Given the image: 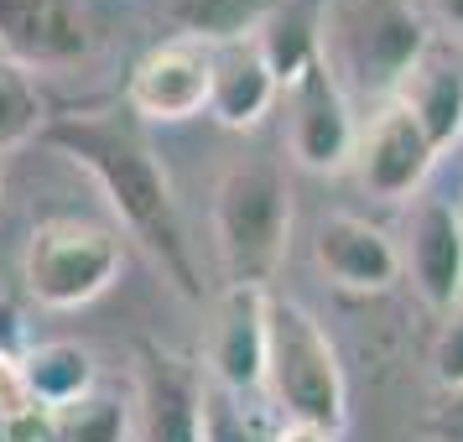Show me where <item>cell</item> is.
Instances as JSON below:
<instances>
[{
    "instance_id": "44dd1931",
    "label": "cell",
    "mask_w": 463,
    "mask_h": 442,
    "mask_svg": "<svg viewBox=\"0 0 463 442\" xmlns=\"http://www.w3.org/2000/svg\"><path fill=\"white\" fill-rule=\"evenodd\" d=\"M432 380L442 390H458L463 385V302L453 313H442V328L432 338Z\"/></svg>"
},
{
    "instance_id": "8992f818",
    "label": "cell",
    "mask_w": 463,
    "mask_h": 442,
    "mask_svg": "<svg viewBox=\"0 0 463 442\" xmlns=\"http://www.w3.org/2000/svg\"><path fill=\"white\" fill-rule=\"evenodd\" d=\"M209 99H213V47L198 42V37H177V32L167 42L146 47L126 79V105L141 120H162V126L209 115Z\"/></svg>"
},
{
    "instance_id": "277c9868",
    "label": "cell",
    "mask_w": 463,
    "mask_h": 442,
    "mask_svg": "<svg viewBox=\"0 0 463 442\" xmlns=\"http://www.w3.org/2000/svg\"><path fill=\"white\" fill-rule=\"evenodd\" d=\"M266 396L281 411V421H313L328 432L349 421V380H344L334 338L292 296H271Z\"/></svg>"
},
{
    "instance_id": "ffe728a7",
    "label": "cell",
    "mask_w": 463,
    "mask_h": 442,
    "mask_svg": "<svg viewBox=\"0 0 463 442\" xmlns=\"http://www.w3.org/2000/svg\"><path fill=\"white\" fill-rule=\"evenodd\" d=\"M43 130H47V105H43V89L32 79V68L0 58V156L22 151Z\"/></svg>"
},
{
    "instance_id": "cb8c5ba5",
    "label": "cell",
    "mask_w": 463,
    "mask_h": 442,
    "mask_svg": "<svg viewBox=\"0 0 463 442\" xmlns=\"http://www.w3.org/2000/svg\"><path fill=\"white\" fill-rule=\"evenodd\" d=\"M266 442H338V432L328 427H313V421H281Z\"/></svg>"
},
{
    "instance_id": "484cf974",
    "label": "cell",
    "mask_w": 463,
    "mask_h": 442,
    "mask_svg": "<svg viewBox=\"0 0 463 442\" xmlns=\"http://www.w3.org/2000/svg\"><path fill=\"white\" fill-rule=\"evenodd\" d=\"M0 442H11V421L0 417Z\"/></svg>"
},
{
    "instance_id": "5bb4252c",
    "label": "cell",
    "mask_w": 463,
    "mask_h": 442,
    "mask_svg": "<svg viewBox=\"0 0 463 442\" xmlns=\"http://www.w3.org/2000/svg\"><path fill=\"white\" fill-rule=\"evenodd\" d=\"M281 99V79L266 63L260 42L213 47V99L209 115L224 130H255Z\"/></svg>"
},
{
    "instance_id": "ac0fdd59",
    "label": "cell",
    "mask_w": 463,
    "mask_h": 442,
    "mask_svg": "<svg viewBox=\"0 0 463 442\" xmlns=\"http://www.w3.org/2000/svg\"><path fill=\"white\" fill-rule=\"evenodd\" d=\"M22 370H26V385H32L37 406H47V411H58V406H68V400H79L84 390L99 385L94 354H89L84 343H68V338H52V343L26 349Z\"/></svg>"
},
{
    "instance_id": "603a6c76",
    "label": "cell",
    "mask_w": 463,
    "mask_h": 442,
    "mask_svg": "<svg viewBox=\"0 0 463 442\" xmlns=\"http://www.w3.org/2000/svg\"><path fill=\"white\" fill-rule=\"evenodd\" d=\"M427 442H463V385L458 390H442L438 406L427 411Z\"/></svg>"
},
{
    "instance_id": "5b68a950",
    "label": "cell",
    "mask_w": 463,
    "mask_h": 442,
    "mask_svg": "<svg viewBox=\"0 0 463 442\" xmlns=\"http://www.w3.org/2000/svg\"><path fill=\"white\" fill-rule=\"evenodd\" d=\"M126 245L109 224L94 219H43L22 250V281L37 307L73 313L115 287Z\"/></svg>"
},
{
    "instance_id": "2e32d148",
    "label": "cell",
    "mask_w": 463,
    "mask_h": 442,
    "mask_svg": "<svg viewBox=\"0 0 463 442\" xmlns=\"http://www.w3.org/2000/svg\"><path fill=\"white\" fill-rule=\"evenodd\" d=\"M281 5L287 0H162V11L177 26V37H198L209 47L255 42Z\"/></svg>"
},
{
    "instance_id": "3957f363",
    "label": "cell",
    "mask_w": 463,
    "mask_h": 442,
    "mask_svg": "<svg viewBox=\"0 0 463 442\" xmlns=\"http://www.w3.org/2000/svg\"><path fill=\"white\" fill-rule=\"evenodd\" d=\"M213 240L230 287H266L292 245V183L281 162L245 156L219 177L213 193Z\"/></svg>"
},
{
    "instance_id": "7a4b0ae2",
    "label": "cell",
    "mask_w": 463,
    "mask_h": 442,
    "mask_svg": "<svg viewBox=\"0 0 463 442\" xmlns=\"http://www.w3.org/2000/svg\"><path fill=\"white\" fill-rule=\"evenodd\" d=\"M432 47L421 0H334L323 5V63L359 94L396 99L406 73Z\"/></svg>"
},
{
    "instance_id": "8fae6325",
    "label": "cell",
    "mask_w": 463,
    "mask_h": 442,
    "mask_svg": "<svg viewBox=\"0 0 463 442\" xmlns=\"http://www.w3.org/2000/svg\"><path fill=\"white\" fill-rule=\"evenodd\" d=\"M94 52L79 0H0V58L22 68H73Z\"/></svg>"
},
{
    "instance_id": "7c38bea8",
    "label": "cell",
    "mask_w": 463,
    "mask_h": 442,
    "mask_svg": "<svg viewBox=\"0 0 463 442\" xmlns=\"http://www.w3.org/2000/svg\"><path fill=\"white\" fill-rule=\"evenodd\" d=\"M266 343H271V292L230 287L209 323V370L230 396L266 390Z\"/></svg>"
},
{
    "instance_id": "7402d4cb",
    "label": "cell",
    "mask_w": 463,
    "mask_h": 442,
    "mask_svg": "<svg viewBox=\"0 0 463 442\" xmlns=\"http://www.w3.org/2000/svg\"><path fill=\"white\" fill-rule=\"evenodd\" d=\"M26 411H37V396H32V385H26L22 354L0 349V417L16 421V417H26Z\"/></svg>"
},
{
    "instance_id": "9c48e42d",
    "label": "cell",
    "mask_w": 463,
    "mask_h": 442,
    "mask_svg": "<svg viewBox=\"0 0 463 442\" xmlns=\"http://www.w3.org/2000/svg\"><path fill=\"white\" fill-rule=\"evenodd\" d=\"M406 276L432 313H453L463 302V213L448 198L417 193L401 234Z\"/></svg>"
},
{
    "instance_id": "d4e9b609",
    "label": "cell",
    "mask_w": 463,
    "mask_h": 442,
    "mask_svg": "<svg viewBox=\"0 0 463 442\" xmlns=\"http://www.w3.org/2000/svg\"><path fill=\"white\" fill-rule=\"evenodd\" d=\"M421 11H427V22H438L442 32L463 37V0H421Z\"/></svg>"
},
{
    "instance_id": "4316f807",
    "label": "cell",
    "mask_w": 463,
    "mask_h": 442,
    "mask_svg": "<svg viewBox=\"0 0 463 442\" xmlns=\"http://www.w3.org/2000/svg\"><path fill=\"white\" fill-rule=\"evenodd\" d=\"M458 213H463V203H458Z\"/></svg>"
},
{
    "instance_id": "6da1fadb",
    "label": "cell",
    "mask_w": 463,
    "mask_h": 442,
    "mask_svg": "<svg viewBox=\"0 0 463 442\" xmlns=\"http://www.w3.org/2000/svg\"><path fill=\"white\" fill-rule=\"evenodd\" d=\"M43 141L58 146L68 162H79L105 188L109 209L120 213V224L130 230V240H141L156 255L162 276H167L177 292L203 296L188 230H183V209H177V193H172V177L141 130L130 126V120H120V115H109V109H84V115L47 120Z\"/></svg>"
},
{
    "instance_id": "e0dca14e",
    "label": "cell",
    "mask_w": 463,
    "mask_h": 442,
    "mask_svg": "<svg viewBox=\"0 0 463 442\" xmlns=\"http://www.w3.org/2000/svg\"><path fill=\"white\" fill-rule=\"evenodd\" d=\"M266 63L276 68L281 79V94L307 73V68L323 63V5H307V0H287L271 16V26L255 37Z\"/></svg>"
},
{
    "instance_id": "4fadbf2b",
    "label": "cell",
    "mask_w": 463,
    "mask_h": 442,
    "mask_svg": "<svg viewBox=\"0 0 463 442\" xmlns=\"http://www.w3.org/2000/svg\"><path fill=\"white\" fill-rule=\"evenodd\" d=\"M313 260L317 271L328 276L334 287L344 292H391L406 271V260H401V245L391 234L370 224V219H359V213H328L313 234Z\"/></svg>"
},
{
    "instance_id": "30bf717a",
    "label": "cell",
    "mask_w": 463,
    "mask_h": 442,
    "mask_svg": "<svg viewBox=\"0 0 463 442\" xmlns=\"http://www.w3.org/2000/svg\"><path fill=\"white\" fill-rule=\"evenodd\" d=\"M136 442H209V396L188 359L167 349L141 354L136 375Z\"/></svg>"
},
{
    "instance_id": "d6986e66",
    "label": "cell",
    "mask_w": 463,
    "mask_h": 442,
    "mask_svg": "<svg viewBox=\"0 0 463 442\" xmlns=\"http://www.w3.org/2000/svg\"><path fill=\"white\" fill-rule=\"evenodd\" d=\"M136 406L109 385H94L79 400L52 411V437L58 442H130Z\"/></svg>"
},
{
    "instance_id": "ba28073f",
    "label": "cell",
    "mask_w": 463,
    "mask_h": 442,
    "mask_svg": "<svg viewBox=\"0 0 463 442\" xmlns=\"http://www.w3.org/2000/svg\"><path fill=\"white\" fill-rule=\"evenodd\" d=\"M442 151L432 146V136L417 126V115L396 99L370 115V126L359 130V151H354V177L359 188L380 198V203H406L417 198L427 172L438 167Z\"/></svg>"
},
{
    "instance_id": "52a82bcc",
    "label": "cell",
    "mask_w": 463,
    "mask_h": 442,
    "mask_svg": "<svg viewBox=\"0 0 463 442\" xmlns=\"http://www.w3.org/2000/svg\"><path fill=\"white\" fill-rule=\"evenodd\" d=\"M281 99H287V141H292L297 167L307 172L354 167L359 126H354V109H349V89L334 79V68L328 63L307 68Z\"/></svg>"
},
{
    "instance_id": "9a60e30c",
    "label": "cell",
    "mask_w": 463,
    "mask_h": 442,
    "mask_svg": "<svg viewBox=\"0 0 463 442\" xmlns=\"http://www.w3.org/2000/svg\"><path fill=\"white\" fill-rule=\"evenodd\" d=\"M396 105L417 115V126L432 136V146L448 151L463 141V63L453 47L432 42L421 52V63L406 73V84L396 89Z\"/></svg>"
}]
</instances>
